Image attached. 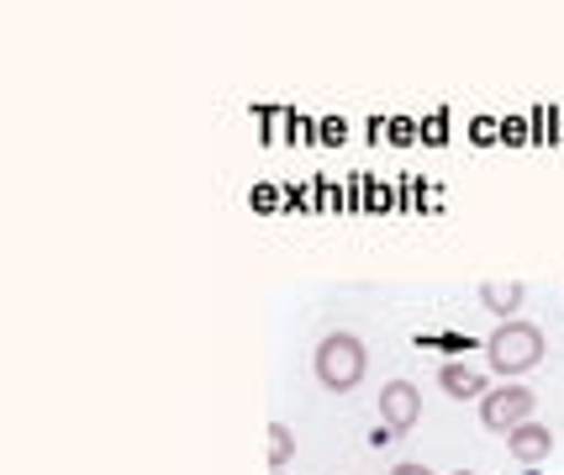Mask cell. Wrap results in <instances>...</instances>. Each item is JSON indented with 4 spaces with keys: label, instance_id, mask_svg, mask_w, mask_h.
<instances>
[{
    "label": "cell",
    "instance_id": "cell-9",
    "mask_svg": "<svg viewBox=\"0 0 564 475\" xmlns=\"http://www.w3.org/2000/svg\"><path fill=\"white\" fill-rule=\"evenodd\" d=\"M391 475H438V471H427V465H417V460H401Z\"/></svg>",
    "mask_w": 564,
    "mask_h": 475
},
{
    "label": "cell",
    "instance_id": "cell-8",
    "mask_svg": "<svg viewBox=\"0 0 564 475\" xmlns=\"http://www.w3.org/2000/svg\"><path fill=\"white\" fill-rule=\"evenodd\" d=\"M295 454V433L285 423H270V471H285Z\"/></svg>",
    "mask_w": 564,
    "mask_h": 475
},
{
    "label": "cell",
    "instance_id": "cell-3",
    "mask_svg": "<svg viewBox=\"0 0 564 475\" xmlns=\"http://www.w3.org/2000/svg\"><path fill=\"white\" fill-rule=\"evenodd\" d=\"M533 412H539V397H533L528 386H501V391H486V397H480V423L491 428V433H501V439H507L517 423H528Z\"/></svg>",
    "mask_w": 564,
    "mask_h": 475
},
{
    "label": "cell",
    "instance_id": "cell-5",
    "mask_svg": "<svg viewBox=\"0 0 564 475\" xmlns=\"http://www.w3.org/2000/svg\"><path fill=\"white\" fill-rule=\"evenodd\" d=\"M507 454H512L517 465H543V460L554 454V433L528 418V423H517L512 433H507Z\"/></svg>",
    "mask_w": 564,
    "mask_h": 475
},
{
    "label": "cell",
    "instance_id": "cell-12",
    "mask_svg": "<svg viewBox=\"0 0 564 475\" xmlns=\"http://www.w3.org/2000/svg\"><path fill=\"white\" fill-rule=\"evenodd\" d=\"M274 475H280V471H274Z\"/></svg>",
    "mask_w": 564,
    "mask_h": 475
},
{
    "label": "cell",
    "instance_id": "cell-10",
    "mask_svg": "<svg viewBox=\"0 0 564 475\" xmlns=\"http://www.w3.org/2000/svg\"><path fill=\"white\" fill-rule=\"evenodd\" d=\"M454 475H475V471H454Z\"/></svg>",
    "mask_w": 564,
    "mask_h": 475
},
{
    "label": "cell",
    "instance_id": "cell-4",
    "mask_svg": "<svg viewBox=\"0 0 564 475\" xmlns=\"http://www.w3.org/2000/svg\"><path fill=\"white\" fill-rule=\"evenodd\" d=\"M422 418V391L412 380H391V386H380V423L391 428V433H406V428H417Z\"/></svg>",
    "mask_w": 564,
    "mask_h": 475
},
{
    "label": "cell",
    "instance_id": "cell-1",
    "mask_svg": "<svg viewBox=\"0 0 564 475\" xmlns=\"http://www.w3.org/2000/svg\"><path fill=\"white\" fill-rule=\"evenodd\" d=\"M543 327L539 323H522V317H512V323H496L491 338H486V365H491L496 376H528V370H539L543 365Z\"/></svg>",
    "mask_w": 564,
    "mask_h": 475
},
{
    "label": "cell",
    "instance_id": "cell-7",
    "mask_svg": "<svg viewBox=\"0 0 564 475\" xmlns=\"http://www.w3.org/2000/svg\"><path fill=\"white\" fill-rule=\"evenodd\" d=\"M438 386H443V397H454V401H480L486 391H491L486 370H475V365H454V359L438 370Z\"/></svg>",
    "mask_w": 564,
    "mask_h": 475
},
{
    "label": "cell",
    "instance_id": "cell-6",
    "mask_svg": "<svg viewBox=\"0 0 564 475\" xmlns=\"http://www.w3.org/2000/svg\"><path fill=\"white\" fill-rule=\"evenodd\" d=\"M475 301H480V306H486L491 317L512 323L517 312H522V301H528V285H522V280H480Z\"/></svg>",
    "mask_w": 564,
    "mask_h": 475
},
{
    "label": "cell",
    "instance_id": "cell-2",
    "mask_svg": "<svg viewBox=\"0 0 564 475\" xmlns=\"http://www.w3.org/2000/svg\"><path fill=\"white\" fill-rule=\"evenodd\" d=\"M312 370H317L322 391H333V397H348L369 370V349L359 333H327L312 354Z\"/></svg>",
    "mask_w": 564,
    "mask_h": 475
},
{
    "label": "cell",
    "instance_id": "cell-11",
    "mask_svg": "<svg viewBox=\"0 0 564 475\" xmlns=\"http://www.w3.org/2000/svg\"><path fill=\"white\" fill-rule=\"evenodd\" d=\"M528 475H539V471H533V465H528Z\"/></svg>",
    "mask_w": 564,
    "mask_h": 475
}]
</instances>
